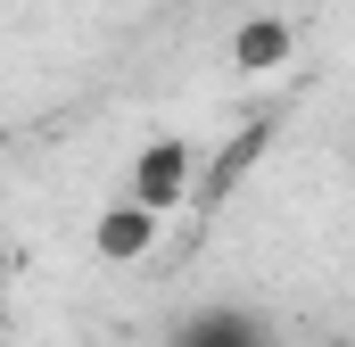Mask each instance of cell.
<instances>
[{
  "mask_svg": "<svg viewBox=\"0 0 355 347\" xmlns=\"http://www.w3.org/2000/svg\"><path fill=\"white\" fill-rule=\"evenodd\" d=\"M182 182H190V149L182 141H149L141 158H132V207H174L182 198Z\"/></svg>",
  "mask_w": 355,
  "mask_h": 347,
  "instance_id": "obj_1",
  "label": "cell"
},
{
  "mask_svg": "<svg viewBox=\"0 0 355 347\" xmlns=\"http://www.w3.org/2000/svg\"><path fill=\"white\" fill-rule=\"evenodd\" d=\"M174 347H272V339L248 323V314H223V306H215V314L182 323V339H174Z\"/></svg>",
  "mask_w": 355,
  "mask_h": 347,
  "instance_id": "obj_2",
  "label": "cell"
},
{
  "mask_svg": "<svg viewBox=\"0 0 355 347\" xmlns=\"http://www.w3.org/2000/svg\"><path fill=\"white\" fill-rule=\"evenodd\" d=\"M149 223H157L149 207H116V215L99 223V248H107V257H141V248H149Z\"/></svg>",
  "mask_w": 355,
  "mask_h": 347,
  "instance_id": "obj_3",
  "label": "cell"
},
{
  "mask_svg": "<svg viewBox=\"0 0 355 347\" xmlns=\"http://www.w3.org/2000/svg\"><path fill=\"white\" fill-rule=\"evenodd\" d=\"M248 58H281V25H257L248 33Z\"/></svg>",
  "mask_w": 355,
  "mask_h": 347,
  "instance_id": "obj_4",
  "label": "cell"
},
{
  "mask_svg": "<svg viewBox=\"0 0 355 347\" xmlns=\"http://www.w3.org/2000/svg\"><path fill=\"white\" fill-rule=\"evenodd\" d=\"M0 289H8V264H0Z\"/></svg>",
  "mask_w": 355,
  "mask_h": 347,
  "instance_id": "obj_5",
  "label": "cell"
}]
</instances>
